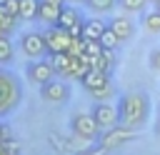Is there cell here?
Listing matches in <instances>:
<instances>
[{"label": "cell", "instance_id": "1", "mask_svg": "<svg viewBox=\"0 0 160 155\" xmlns=\"http://www.w3.org/2000/svg\"><path fill=\"white\" fill-rule=\"evenodd\" d=\"M120 125L132 128V130H142V125L150 118V95L145 90H130L120 95Z\"/></svg>", "mask_w": 160, "mask_h": 155}, {"label": "cell", "instance_id": "2", "mask_svg": "<svg viewBox=\"0 0 160 155\" xmlns=\"http://www.w3.org/2000/svg\"><path fill=\"white\" fill-rule=\"evenodd\" d=\"M20 100H22V88H20L18 78L10 70H2V65H0V118L12 112Z\"/></svg>", "mask_w": 160, "mask_h": 155}, {"label": "cell", "instance_id": "3", "mask_svg": "<svg viewBox=\"0 0 160 155\" xmlns=\"http://www.w3.org/2000/svg\"><path fill=\"white\" fill-rule=\"evenodd\" d=\"M70 128H72V135L80 138L82 142H92V140H98L102 135V130H100V125H98L92 112H72Z\"/></svg>", "mask_w": 160, "mask_h": 155}, {"label": "cell", "instance_id": "4", "mask_svg": "<svg viewBox=\"0 0 160 155\" xmlns=\"http://www.w3.org/2000/svg\"><path fill=\"white\" fill-rule=\"evenodd\" d=\"M55 68H52V62L48 60V58H40V60H30L28 65H25V78H28V82H32V85H38V88H42L45 82H50V80H55Z\"/></svg>", "mask_w": 160, "mask_h": 155}, {"label": "cell", "instance_id": "5", "mask_svg": "<svg viewBox=\"0 0 160 155\" xmlns=\"http://www.w3.org/2000/svg\"><path fill=\"white\" fill-rule=\"evenodd\" d=\"M138 135H140V130H132V128L118 125V128L105 130V132L98 138V145H102L105 150H115V148H120V145H125V142H132Z\"/></svg>", "mask_w": 160, "mask_h": 155}, {"label": "cell", "instance_id": "6", "mask_svg": "<svg viewBox=\"0 0 160 155\" xmlns=\"http://www.w3.org/2000/svg\"><path fill=\"white\" fill-rule=\"evenodd\" d=\"M20 50L30 60H40V58H48L50 55L48 52V45H45V35L42 32H35V30H30V32H25L20 38Z\"/></svg>", "mask_w": 160, "mask_h": 155}, {"label": "cell", "instance_id": "7", "mask_svg": "<svg viewBox=\"0 0 160 155\" xmlns=\"http://www.w3.org/2000/svg\"><path fill=\"white\" fill-rule=\"evenodd\" d=\"M42 35H45V45H48V52H50V55H52V52H68V50H70L72 38H70V32H68L65 28H60V25H48V30H45Z\"/></svg>", "mask_w": 160, "mask_h": 155}, {"label": "cell", "instance_id": "8", "mask_svg": "<svg viewBox=\"0 0 160 155\" xmlns=\"http://www.w3.org/2000/svg\"><path fill=\"white\" fill-rule=\"evenodd\" d=\"M40 95L45 102H52V105H62L70 100V85L65 82V78H55L50 82H45L40 88Z\"/></svg>", "mask_w": 160, "mask_h": 155}, {"label": "cell", "instance_id": "9", "mask_svg": "<svg viewBox=\"0 0 160 155\" xmlns=\"http://www.w3.org/2000/svg\"><path fill=\"white\" fill-rule=\"evenodd\" d=\"M92 115H95V120H98V125H100L102 132L120 125V110H118V105H112V102H95Z\"/></svg>", "mask_w": 160, "mask_h": 155}, {"label": "cell", "instance_id": "10", "mask_svg": "<svg viewBox=\"0 0 160 155\" xmlns=\"http://www.w3.org/2000/svg\"><path fill=\"white\" fill-rule=\"evenodd\" d=\"M112 82V78L108 75V72H100V70H90L82 80H80V85L85 88V92L88 95H92V92H98V90H102L105 85H110Z\"/></svg>", "mask_w": 160, "mask_h": 155}, {"label": "cell", "instance_id": "11", "mask_svg": "<svg viewBox=\"0 0 160 155\" xmlns=\"http://www.w3.org/2000/svg\"><path fill=\"white\" fill-rule=\"evenodd\" d=\"M108 25L115 30V35H118L122 42H128V40H132V38H135V22H132L130 18H125V15H118V18H112Z\"/></svg>", "mask_w": 160, "mask_h": 155}, {"label": "cell", "instance_id": "12", "mask_svg": "<svg viewBox=\"0 0 160 155\" xmlns=\"http://www.w3.org/2000/svg\"><path fill=\"white\" fill-rule=\"evenodd\" d=\"M48 60L52 62L58 78H65V80L70 78V70H72V55L70 52H52V55H48Z\"/></svg>", "mask_w": 160, "mask_h": 155}, {"label": "cell", "instance_id": "13", "mask_svg": "<svg viewBox=\"0 0 160 155\" xmlns=\"http://www.w3.org/2000/svg\"><path fill=\"white\" fill-rule=\"evenodd\" d=\"M105 30H108V22H102L100 18H85L82 38H85V40H100Z\"/></svg>", "mask_w": 160, "mask_h": 155}, {"label": "cell", "instance_id": "14", "mask_svg": "<svg viewBox=\"0 0 160 155\" xmlns=\"http://www.w3.org/2000/svg\"><path fill=\"white\" fill-rule=\"evenodd\" d=\"M90 70H92V58H90L88 52L72 58V70H70V78H72V80H82Z\"/></svg>", "mask_w": 160, "mask_h": 155}, {"label": "cell", "instance_id": "15", "mask_svg": "<svg viewBox=\"0 0 160 155\" xmlns=\"http://www.w3.org/2000/svg\"><path fill=\"white\" fill-rule=\"evenodd\" d=\"M85 18H82V12L78 10V8H72V5H65L62 8V12H60V20H58V25L60 28H65V30H70L72 25H78V22H82Z\"/></svg>", "mask_w": 160, "mask_h": 155}, {"label": "cell", "instance_id": "16", "mask_svg": "<svg viewBox=\"0 0 160 155\" xmlns=\"http://www.w3.org/2000/svg\"><path fill=\"white\" fill-rule=\"evenodd\" d=\"M60 12H62V8H58V5H50V2H42V0H40L38 18H40L45 25H58V20H60Z\"/></svg>", "mask_w": 160, "mask_h": 155}, {"label": "cell", "instance_id": "17", "mask_svg": "<svg viewBox=\"0 0 160 155\" xmlns=\"http://www.w3.org/2000/svg\"><path fill=\"white\" fill-rule=\"evenodd\" d=\"M115 50H105L102 55H98V58H92V70H100V72H112L115 70Z\"/></svg>", "mask_w": 160, "mask_h": 155}, {"label": "cell", "instance_id": "18", "mask_svg": "<svg viewBox=\"0 0 160 155\" xmlns=\"http://www.w3.org/2000/svg\"><path fill=\"white\" fill-rule=\"evenodd\" d=\"M12 58H15V45H12V40H10L8 35H0V65L12 62Z\"/></svg>", "mask_w": 160, "mask_h": 155}, {"label": "cell", "instance_id": "19", "mask_svg": "<svg viewBox=\"0 0 160 155\" xmlns=\"http://www.w3.org/2000/svg\"><path fill=\"white\" fill-rule=\"evenodd\" d=\"M40 10V0H20V20H35Z\"/></svg>", "mask_w": 160, "mask_h": 155}, {"label": "cell", "instance_id": "20", "mask_svg": "<svg viewBox=\"0 0 160 155\" xmlns=\"http://www.w3.org/2000/svg\"><path fill=\"white\" fill-rule=\"evenodd\" d=\"M100 45H102L105 50H118V48L122 45V40H120V38L115 35V30L108 25V30H105V32H102V38H100Z\"/></svg>", "mask_w": 160, "mask_h": 155}, {"label": "cell", "instance_id": "21", "mask_svg": "<svg viewBox=\"0 0 160 155\" xmlns=\"http://www.w3.org/2000/svg\"><path fill=\"white\" fill-rule=\"evenodd\" d=\"M85 5H88L92 12H98V15H105V12H110V10L118 5V0H85Z\"/></svg>", "mask_w": 160, "mask_h": 155}, {"label": "cell", "instance_id": "22", "mask_svg": "<svg viewBox=\"0 0 160 155\" xmlns=\"http://www.w3.org/2000/svg\"><path fill=\"white\" fill-rule=\"evenodd\" d=\"M118 5H120V10H122V12L135 15V12H142V10H145L148 0H118Z\"/></svg>", "mask_w": 160, "mask_h": 155}, {"label": "cell", "instance_id": "23", "mask_svg": "<svg viewBox=\"0 0 160 155\" xmlns=\"http://www.w3.org/2000/svg\"><path fill=\"white\" fill-rule=\"evenodd\" d=\"M142 25H145V30H150V32H158V35H160V10L148 12V15H145V20H142Z\"/></svg>", "mask_w": 160, "mask_h": 155}, {"label": "cell", "instance_id": "24", "mask_svg": "<svg viewBox=\"0 0 160 155\" xmlns=\"http://www.w3.org/2000/svg\"><path fill=\"white\" fill-rule=\"evenodd\" d=\"M112 95H115V85L110 82V85H105L102 90H98V92H92L90 98H92L95 102H110V98H112Z\"/></svg>", "mask_w": 160, "mask_h": 155}, {"label": "cell", "instance_id": "25", "mask_svg": "<svg viewBox=\"0 0 160 155\" xmlns=\"http://www.w3.org/2000/svg\"><path fill=\"white\" fill-rule=\"evenodd\" d=\"M12 28H15V18H12V15H8V10H5L2 5H0V30H2L5 35H8V32H10Z\"/></svg>", "mask_w": 160, "mask_h": 155}, {"label": "cell", "instance_id": "26", "mask_svg": "<svg viewBox=\"0 0 160 155\" xmlns=\"http://www.w3.org/2000/svg\"><path fill=\"white\" fill-rule=\"evenodd\" d=\"M85 45H88V40L85 38H72V42H70V55L72 58H78V55H85Z\"/></svg>", "mask_w": 160, "mask_h": 155}, {"label": "cell", "instance_id": "27", "mask_svg": "<svg viewBox=\"0 0 160 155\" xmlns=\"http://www.w3.org/2000/svg\"><path fill=\"white\" fill-rule=\"evenodd\" d=\"M85 52H88L90 58H98V55H102V52H105V48L100 45V40H88V45H85Z\"/></svg>", "mask_w": 160, "mask_h": 155}, {"label": "cell", "instance_id": "28", "mask_svg": "<svg viewBox=\"0 0 160 155\" xmlns=\"http://www.w3.org/2000/svg\"><path fill=\"white\" fill-rule=\"evenodd\" d=\"M2 8L8 10V15H12L15 20H20V0H8Z\"/></svg>", "mask_w": 160, "mask_h": 155}, {"label": "cell", "instance_id": "29", "mask_svg": "<svg viewBox=\"0 0 160 155\" xmlns=\"http://www.w3.org/2000/svg\"><path fill=\"white\" fill-rule=\"evenodd\" d=\"M108 150L102 148V145H88V148H80V152H75V155H105Z\"/></svg>", "mask_w": 160, "mask_h": 155}, {"label": "cell", "instance_id": "30", "mask_svg": "<svg viewBox=\"0 0 160 155\" xmlns=\"http://www.w3.org/2000/svg\"><path fill=\"white\" fill-rule=\"evenodd\" d=\"M150 68H152V70H158V72H160V48H158V50H152V52H150Z\"/></svg>", "mask_w": 160, "mask_h": 155}, {"label": "cell", "instance_id": "31", "mask_svg": "<svg viewBox=\"0 0 160 155\" xmlns=\"http://www.w3.org/2000/svg\"><path fill=\"white\" fill-rule=\"evenodd\" d=\"M8 138H12V132H10V128L5 122H0V142H5Z\"/></svg>", "mask_w": 160, "mask_h": 155}, {"label": "cell", "instance_id": "32", "mask_svg": "<svg viewBox=\"0 0 160 155\" xmlns=\"http://www.w3.org/2000/svg\"><path fill=\"white\" fill-rule=\"evenodd\" d=\"M0 155H20V152H15V150H8V148H5V142H0Z\"/></svg>", "mask_w": 160, "mask_h": 155}, {"label": "cell", "instance_id": "33", "mask_svg": "<svg viewBox=\"0 0 160 155\" xmlns=\"http://www.w3.org/2000/svg\"><path fill=\"white\" fill-rule=\"evenodd\" d=\"M42 2H50V5H58V8H65V0H42Z\"/></svg>", "mask_w": 160, "mask_h": 155}, {"label": "cell", "instance_id": "34", "mask_svg": "<svg viewBox=\"0 0 160 155\" xmlns=\"http://www.w3.org/2000/svg\"><path fill=\"white\" fill-rule=\"evenodd\" d=\"M155 132H158V138H160V120H158V128H155Z\"/></svg>", "mask_w": 160, "mask_h": 155}, {"label": "cell", "instance_id": "35", "mask_svg": "<svg viewBox=\"0 0 160 155\" xmlns=\"http://www.w3.org/2000/svg\"><path fill=\"white\" fill-rule=\"evenodd\" d=\"M70 2H85V0H70Z\"/></svg>", "mask_w": 160, "mask_h": 155}, {"label": "cell", "instance_id": "36", "mask_svg": "<svg viewBox=\"0 0 160 155\" xmlns=\"http://www.w3.org/2000/svg\"><path fill=\"white\" fill-rule=\"evenodd\" d=\"M5 2H8V0H0V5H5Z\"/></svg>", "mask_w": 160, "mask_h": 155}, {"label": "cell", "instance_id": "37", "mask_svg": "<svg viewBox=\"0 0 160 155\" xmlns=\"http://www.w3.org/2000/svg\"><path fill=\"white\" fill-rule=\"evenodd\" d=\"M148 2H150V0H148Z\"/></svg>", "mask_w": 160, "mask_h": 155}]
</instances>
